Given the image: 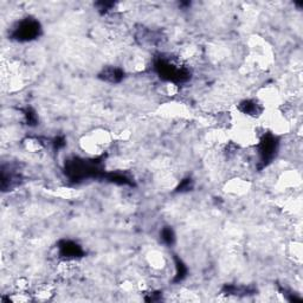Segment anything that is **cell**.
<instances>
[{
  "label": "cell",
  "instance_id": "obj_4",
  "mask_svg": "<svg viewBox=\"0 0 303 303\" xmlns=\"http://www.w3.org/2000/svg\"><path fill=\"white\" fill-rule=\"evenodd\" d=\"M278 142L276 136L268 134L259 137L258 140V156H259V161L262 165L265 166L268 163L274 159L276 150H277Z\"/></svg>",
  "mask_w": 303,
  "mask_h": 303
},
{
  "label": "cell",
  "instance_id": "obj_3",
  "mask_svg": "<svg viewBox=\"0 0 303 303\" xmlns=\"http://www.w3.org/2000/svg\"><path fill=\"white\" fill-rule=\"evenodd\" d=\"M40 33V25L37 20L32 18L22 19L15 26L12 32V37L20 42H29L37 38Z\"/></svg>",
  "mask_w": 303,
  "mask_h": 303
},
{
  "label": "cell",
  "instance_id": "obj_12",
  "mask_svg": "<svg viewBox=\"0 0 303 303\" xmlns=\"http://www.w3.org/2000/svg\"><path fill=\"white\" fill-rule=\"evenodd\" d=\"M190 187H191V179H185L179 186V191L188 190Z\"/></svg>",
  "mask_w": 303,
  "mask_h": 303
},
{
  "label": "cell",
  "instance_id": "obj_8",
  "mask_svg": "<svg viewBox=\"0 0 303 303\" xmlns=\"http://www.w3.org/2000/svg\"><path fill=\"white\" fill-rule=\"evenodd\" d=\"M148 263H149V267L152 270H163L165 267V259L163 257V255L159 254V252H152L148 257Z\"/></svg>",
  "mask_w": 303,
  "mask_h": 303
},
{
  "label": "cell",
  "instance_id": "obj_1",
  "mask_svg": "<svg viewBox=\"0 0 303 303\" xmlns=\"http://www.w3.org/2000/svg\"><path fill=\"white\" fill-rule=\"evenodd\" d=\"M154 68L161 79L168 82L179 83L190 79V70L177 57L160 56L154 63Z\"/></svg>",
  "mask_w": 303,
  "mask_h": 303
},
{
  "label": "cell",
  "instance_id": "obj_5",
  "mask_svg": "<svg viewBox=\"0 0 303 303\" xmlns=\"http://www.w3.org/2000/svg\"><path fill=\"white\" fill-rule=\"evenodd\" d=\"M237 109L242 115L250 117V119H258L264 112V107L257 100H244L238 104Z\"/></svg>",
  "mask_w": 303,
  "mask_h": 303
},
{
  "label": "cell",
  "instance_id": "obj_9",
  "mask_svg": "<svg viewBox=\"0 0 303 303\" xmlns=\"http://www.w3.org/2000/svg\"><path fill=\"white\" fill-rule=\"evenodd\" d=\"M33 295H35L36 298L39 299V301H49L53 296V289L48 284L42 285V287L37 289Z\"/></svg>",
  "mask_w": 303,
  "mask_h": 303
},
{
  "label": "cell",
  "instance_id": "obj_2",
  "mask_svg": "<svg viewBox=\"0 0 303 303\" xmlns=\"http://www.w3.org/2000/svg\"><path fill=\"white\" fill-rule=\"evenodd\" d=\"M110 144V135L106 130H94L81 140V147L92 156H99Z\"/></svg>",
  "mask_w": 303,
  "mask_h": 303
},
{
  "label": "cell",
  "instance_id": "obj_6",
  "mask_svg": "<svg viewBox=\"0 0 303 303\" xmlns=\"http://www.w3.org/2000/svg\"><path fill=\"white\" fill-rule=\"evenodd\" d=\"M58 249L64 259H73V261H76V258L83 255L82 248L72 241H63L59 244Z\"/></svg>",
  "mask_w": 303,
  "mask_h": 303
},
{
  "label": "cell",
  "instance_id": "obj_11",
  "mask_svg": "<svg viewBox=\"0 0 303 303\" xmlns=\"http://www.w3.org/2000/svg\"><path fill=\"white\" fill-rule=\"evenodd\" d=\"M24 116L26 119V122H28V124H30V126L36 124L37 116H36V113L33 112L31 108H26V109L24 110Z\"/></svg>",
  "mask_w": 303,
  "mask_h": 303
},
{
  "label": "cell",
  "instance_id": "obj_7",
  "mask_svg": "<svg viewBox=\"0 0 303 303\" xmlns=\"http://www.w3.org/2000/svg\"><path fill=\"white\" fill-rule=\"evenodd\" d=\"M101 77H102L103 80L108 81V82L117 83L123 79V71L119 68L110 66V68H107L103 70V72L101 73Z\"/></svg>",
  "mask_w": 303,
  "mask_h": 303
},
{
  "label": "cell",
  "instance_id": "obj_10",
  "mask_svg": "<svg viewBox=\"0 0 303 303\" xmlns=\"http://www.w3.org/2000/svg\"><path fill=\"white\" fill-rule=\"evenodd\" d=\"M161 241L164 242L165 244L167 245H172L174 242V232L171 228H165L161 231Z\"/></svg>",
  "mask_w": 303,
  "mask_h": 303
}]
</instances>
